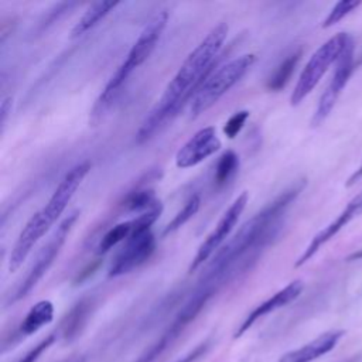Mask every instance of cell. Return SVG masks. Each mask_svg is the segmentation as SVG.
<instances>
[{"label":"cell","instance_id":"obj_19","mask_svg":"<svg viewBox=\"0 0 362 362\" xmlns=\"http://www.w3.org/2000/svg\"><path fill=\"white\" fill-rule=\"evenodd\" d=\"M134 230H136V218L112 226L100 238L98 245V255H103L109 252L112 247H115L116 245H119L120 242H126L134 233Z\"/></svg>","mask_w":362,"mask_h":362},{"label":"cell","instance_id":"obj_28","mask_svg":"<svg viewBox=\"0 0 362 362\" xmlns=\"http://www.w3.org/2000/svg\"><path fill=\"white\" fill-rule=\"evenodd\" d=\"M11 105H13V99H11L10 96L4 98L3 102H1V106H0V123H1V129H4L6 122H7V117H8V115L11 113Z\"/></svg>","mask_w":362,"mask_h":362},{"label":"cell","instance_id":"obj_14","mask_svg":"<svg viewBox=\"0 0 362 362\" xmlns=\"http://www.w3.org/2000/svg\"><path fill=\"white\" fill-rule=\"evenodd\" d=\"M344 335V329L327 331L320 337L314 338L313 341L307 342L305 345L286 352L284 355H281L279 362H313L332 351Z\"/></svg>","mask_w":362,"mask_h":362},{"label":"cell","instance_id":"obj_25","mask_svg":"<svg viewBox=\"0 0 362 362\" xmlns=\"http://www.w3.org/2000/svg\"><path fill=\"white\" fill-rule=\"evenodd\" d=\"M54 342H55V334H51L42 341H40L33 349H30L18 362H35Z\"/></svg>","mask_w":362,"mask_h":362},{"label":"cell","instance_id":"obj_12","mask_svg":"<svg viewBox=\"0 0 362 362\" xmlns=\"http://www.w3.org/2000/svg\"><path fill=\"white\" fill-rule=\"evenodd\" d=\"M359 215H362V189L346 204V206L339 212V215L332 222H329L311 239L308 246L296 260L294 267L305 264L327 242H329L337 233H339L349 222H352Z\"/></svg>","mask_w":362,"mask_h":362},{"label":"cell","instance_id":"obj_9","mask_svg":"<svg viewBox=\"0 0 362 362\" xmlns=\"http://www.w3.org/2000/svg\"><path fill=\"white\" fill-rule=\"evenodd\" d=\"M355 68V55H354V40L346 45L344 52L339 55L338 61L335 62L334 74L327 85L325 90L322 92L317 109L311 117V126L318 127L322 122L328 117L332 107L335 106L342 89L345 88L348 79L351 78Z\"/></svg>","mask_w":362,"mask_h":362},{"label":"cell","instance_id":"obj_18","mask_svg":"<svg viewBox=\"0 0 362 362\" xmlns=\"http://www.w3.org/2000/svg\"><path fill=\"white\" fill-rule=\"evenodd\" d=\"M301 57V49H297L294 52H291L290 55H287L279 65L277 68L273 71V74L270 75V78L266 82V88L272 92H279L281 90L287 82L290 81L298 61Z\"/></svg>","mask_w":362,"mask_h":362},{"label":"cell","instance_id":"obj_27","mask_svg":"<svg viewBox=\"0 0 362 362\" xmlns=\"http://www.w3.org/2000/svg\"><path fill=\"white\" fill-rule=\"evenodd\" d=\"M99 266H100V260H99V259H96V260L90 262L89 264H86V266L79 272V274L76 276L75 283H76V284H78V283H82L83 280H86L88 277H90V276L98 270Z\"/></svg>","mask_w":362,"mask_h":362},{"label":"cell","instance_id":"obj_31","mask_svg":"<svg viewBox=\"0 0 362 362\" xmlns=\"http://www.w3.org/2000/svg\"><path fill=\"white\" fill-rule=\"evenodd\" d=\"M75 362H82V359H76V361H75Z\"/></svg>","mask_w":362,"mask_h":362},{"label":"cell","instance_id":"obj_24","mask_svg":"<svg viewBox=\"0 0 362 362\" xmlns=\"http://www.w3.org/2000/svg\"><path fill=\"white\" fill-rule=\"evenodd\" d=\"M249 119V110H239L233 113L223 126V133L228 139H235Z\"/></svg>","mask_w":362,"mask_h":362},{"label":"cell","instance_id":"obj_30","mask_svg":"<svg viewBox=\"0 0 362 362\" xmlns=\"http://www.w3.org/2000/svg\"><path fill=\"white\" fill-rule=\"evenodd\" d=\"M361 259H362V249H359V250L351 253V255L346 257V260H349V262H352V260H361Z\"/></svg>","mask_w":362,"mask_h":362},{"label":"cell","instance_id":"obj_7","mask_svg":"<svg viewBox=\"0 0 362 362\" xmlns=\"http://www.w3.org/2000/svg\"><path fill=\"white\" fill-rule=\"evenodd\" d=\"M78 216H79V212L74 211L58 225V228L55 229V232L52 233L49 240L38 252V255L35 257V262L33 263V266L28 270L24 280L16 288L14 294L10 298V303H14V301H18V300L24 298L38 284V281L44 277V274L48 272V269L54 263L55 257L61 252V249H62L72 226L75 225Z\"/></svg>","mask_w":362,"mask_h":362},{"label":"cell","instance_id":"obj_23","mask_svg":"<svg viewBox=\"0 0 362 362\" xmlns=\"http://www.w3.org/2000/svg\"><path fill=\"white\" fill-rule=\"evenodd\" d=\"M361 6V1L356 0H342L338 1L332 10L329 11V14L325 17V20L322 21V27L328 28L335 25L337 23H339L345 16H348L349 13H352L355 8H358Z\"/></svg>","mask_w":362,"mask_h":362},{"label":"cell","instance_id":"obj_15","mask_svg":"<svg viewBox=\"0 0 362 362\" xmlns=\"http://www.w3.org/2000/svg\"><path fill=\"white\" fill-rule=\"evenodd\" d=\"M93 308V298L90 297H85L82 300H79L71 310L69 313L65 315L64 321H62V335L65 339H72L75 338L82 328L85 327L90 313Z\"/></svg>","mask_w":362,"mask_h":362},{"label":"cell","instance_id":"obj_16","mask_svg":"<svg viewBox=\"0 0 362 362\" xmlns=\"http://www.w3.org/2000/svg\"><path fill=\"white\" fill-rule=\"evenodd\" d=\"M54 318V304L49 300H41L35 303L20 324L18 332L21 335H31L44 325L49 324Z\"/></svg>","mask_w":362,"mask_h":362},{"label":"cell","instance_id":"obj_26","mask_svg":"<svg viewBox=\"0 0 362 362\" xmlns=\"http://www.w3.org/2000/svg\"><path fill=\"white\" fill-rule=\"evenodd\" d=\"M208 349H209V341H205V342L197 345L192 351H189L187 355L180 358L177 362H197L206 354Z\"/></svg>","mask_w":362,"mask_h":362},{"label":"cell","instance_id":"obj_5","mask_svg":"<svg viewBox=\"0 0 362 362\" xmlns=\"http://www.w3.org/2000/svg\"><path fill=\"white\" fill-rule=\"evenodd\" d=\"M352 37L348 33H338L325 41L308 59L304 69L300 74V78L291 92L290 105H300L311 90L318 85L328 68L338 61L339 55L344 52L346 45L351 42Z\"/></svg>","mask_w":362,"mask_h":362},{"label":"cell","instance_id":"obj_21","mask_svg":"<svg viewBox=\"0 0 362 362\" xmlns=\"http://www.w3.org/2000/svg\"><path fill=\"white\" fill-rule=\"evenodd\" d=\"M239 167V156L233 150H226L218 160L214 174V182L218 188L228 184V181L235 175Z\"/></svg>","mask_w":362,"mask_h":362},{"label":"cell","instance_id":"obj_22","mask_svg":"<svg viewBox=\"0 0 362 362\" xmlns=\"http://www.w3.org/2000/svg\"><path fill=\"white\" fill-rule=\"evenodd\" d=\"M199 205H201V198L198 194H194L191 195L187 202L184 204V206L181 208V211H178L174 218L167 223V226L164 228L163 230V235H168V233H173L175 232L177 229H180L185 222H188L199 209Z\"/></svg>","mask_w":362,"mask_h":362},{"label":"cell","instance_id":"obj_10","mask_svg":"<svg viewBox=\"0 0 362 362\" xmlns=\"http://www.w3.org/2000/svg\"><path fill=\"white\" fill-rule=\"evenodd\" d=\"M156 250V238L151 230L133 233L113 257L107 276L117 277L127 274L144 264Z\"/></svg>","mask_w":362,"mask_h":362},{"label":"cell","instance_id":"obj_17","mask_svg":"<svg viewBox=\"0 0 362 362\" xmlns=\"http://www.w3.org/2000/svg\"><path fill=\"white\" fill-rule=\"evenodd\" d=\"M116 6H119V1H96L89 6V8L83 13V16L78 20V23L71 30V37L76 38L89 31L92 27H95L103 17H106Z\"/></svg>","mask_w":362,"mask_h":362},{"label":"cell","instance_id":"obj_3","mask_svg":"<svg viewBox=\"0 0 362 362\" xmlns=\"http://www.w3.org/2000/svg\"><path fill=\"white\" fill-rule=\"evenodd\" d=\"M255 61V54H243L222 64L218 66V69H214L191 100V116L197 117L211 109L226 92H229L230 88L240 81Z\"/></svg>","mask_w":362,"mask_h":362},{"label":"cell","instance_id":"obj_2","mask_svg":"<svg viewBox=\"0 0 362 362\" xmlns=\"http://www.w3.org/2000/svg\"><path fill=\"white\" fill-rule=\"evenodd\" d=\"M90 171V163L82 161L74 165L59 181L48 202L37 211L21 229L8 259V272H17L28 257L37 242L54 226L66 205Z\"/></svg>","mask_w":362,"mask_h":362},{"label":"cell","instance_id":"obj_13","mask_svg":"<svg viewBox=\"0 0 362 362\" xmlns=\"http://www.w3.org/2000/svg\"><path fill=\"white\" fill-rule=\"evenodd\" d=\"M303 290H304V284L301 280H294V281L288 283L286 287H283L281 290L274 293L272 297H269L267 300H264L263 303L256 305L240 322V325L238 327V329L233 334V338H240L262 317L293 303L303 293Z\"/></svg>","mask_w":362,"mask_h":362},{"label":"cell","instance_id":"obj_29","mask_svg":"<svg viewBox=\"0 0 362 362\" xmlns=\"http://www.w3.org/2000/svg\"><path fill=\"white\" fill-rule=\"evenodd\" d=\"M362 178V161H361V164H359V167L351 174V177L348 178V181H346V187H352L356 181H359Z\"/></svg>","mask_w":362,"mask_h":362},{"label":"cell","instance_id":"obj_6","mask_svg":"<svg viewBox=\"0 0 362 362\" xmlns=\"http://www.w3.org/2000/svg\"><path fill=\"white\" fill-rule=\"evenodd\" d=\"M219 287L214 284H202L197 288L194 296L185 303L181 311L177 314L174 321L167 327L163 335L146 349L134 362H154L167 348H170L175 339L184 332V329L197 318V315L206 305L209 298L218 291Z\"/></svg>","mask_w":362,"mask_h":362},{"label":"cell","instance_id":"obj_4","mask_svg":"<svg viewBox=\"0 0 362 362\" xmlns=\"http://www.w3.org/2000/svg\"><path fill=\"white\" fill-rule=\"evenodd\" d=\"M168 21V11L161 10L156 16L150 18V21L144 25L140 31L139 37L133 42L132 48L129 49L126 59L117 66V69L112 74L107 81V86L115 92H122L126 82L129 81L130 75L134 69H137L141 64H144L148 57L153 54L161 34Z\"/></svg>","mask_w":362,"mask_h":362},{"label":"cell","instance_id":"obj_1","mask_svg":"<svg viewBox=\"0 0 362 362\" xmlns=\"http://www.w3.org/2000/svg\"><path fill=\"white\" fill-rule=\"evenodd\" d=\"M228 30L226 23L216 24L188 54L177 74L165 86L156 106L140 124L136 133L137 143L148 140L188 100H192L199 86L222 61L219 51L226 40Z\"/></svg>","mask_w":362,"mask_h":362},{"label":"cell","instance_id":"obj_8","mask_svg":"<svg viewBox=\"0 0 362 362\" xmlns=\"http://www.w3.org/2000/svg\"><path fill=\"white\" fill-rule=\"evenodd\" d=\"M249 199V194L247 191L240 192L235 201L229 205V208L223 212L222 218L218 221L216 226L212 229V232L205 238V240L201 243V246L197 250V255L194 256L188 272L192 273L195 272L198 267H201L214 253L218 252V249L221 247V245L226 240V238L229 236V233L232 232V229L235 228V225L238 223L246 204Z\"/></svg>","mask_w":362,"mask_h":362},{"label":"cell","instance_id":"obj_20","mask_svg":"<svg viewBox=\"0 0 362 362\" xmlns=\"http://www.w3.org/2000/svg\"><path fill=\"white\" fill-rule=\"evenodd\" d=\"M160 199L156 198V194L150 188H136L130 191L123 201L120 202L123 211L126 212H146L158 204Z\"/></svg>","mask_w":362,"mask_h":362},{"label":"cell","instance_id":"obj_11","mask_svg":"<svg viewBox=\"0 0 362 362\" xmlns=\"http://www.w3.org/2000/svg\"><path fill=\"white\" fill-rule=\"evenodd\" d=\"M222 147L214 126L199 129L177 151L175 165L178 168H191L215 154Z\"/></svg>","mask_w":362,"mask_h":362}]
</instances>
